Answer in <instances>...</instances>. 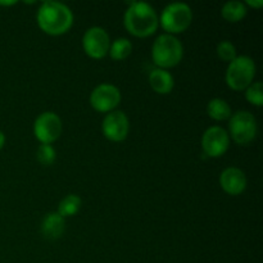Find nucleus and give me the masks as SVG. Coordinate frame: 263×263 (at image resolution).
<instances>
[{
	"mask_svg": "<svg viewBox=\"0 0 263 263\" xmlns=\"http://www.w3.org/2000/svg\"><path fill=\"white\" fill-rule=\"evenodd\" d=\"M149 85L157 94L166 95L174 89L175 80L167 69L154 68L149 74Z\"/></svg>",
	"mask_w": 263,
	"mask_h": 263,
	"instance_id": "nucleus-13",
	"label": "nucleus"
},
{
	"mask_svg": "<svg viewBox=\"0 0 263 263\" xmlns=\"http://www.w3.org/2000/svg\"><path fill=\"white\" fill-rule=\"evenodd\" d=\"M246 98L251 104L256 107L263 105V85L262 82H253L246 89Z\"/></svg>",
	"mask_w": 263,
	"mask_h": 263,
	"instance_id": "nucleus-19",
	"label": "nucleus"
},
{
	"mask_svg": "<svg viewBox=\"0 0 263 263\" xmlns=\"http://www.w3.org/2000/svg\"><path fill=\"white\" fill-rule=\"evenodd\" d=\"M256 76V64L252 58L247 55L236 57L229 63L226 69V84L231 90L243 91L251 84H253Z\"/></svg>",
	"mask_w": 263,
	"mask_h": 263,
	"instance_id": "nucleus-4",
	"label": "nucleus"
},
{
	"mask_svg": "<svg viewBox=\"0 0 263 263\" xmlns=\"http://www.w3.org/2000/svg\"><path fill=\"white\" fill-rule=\"evenodd\" d=\"M125 12L123 23L128 33L135 37H148L159 26V18L154 8L144 2H131Z\"/></svg>",
	"mask_w": 263,
	"mask_h": 263,
	"instance_id": "nucleus-2",
	"label": "nucleus"
},
{
	"mask_svg": "<svg viewBox=\"0 0 263 263\" xmlns=\"http://www.w3.org/2000/svg\"><path fill=\"white\" fill-rule=\"evenodd\" d=\"M207 113L212 120L216 121H225L231 117V108L228 104V102L220 98L210 100L207 105Z\"/></svg>",
	"mask_w": 263,
	"mask_h": 263,
	"instance_id": "nucleus-16",
	"label": "nucleus"
},
{
	"mask_svg": "<svg viewBox=\"0 0 263 263\" xmlns=\"http://www.w3.org/2000/svg\"><path fill=\"white\" fill-rule=\"evenodd\" d=\"M121 102V91L112 84H100L90 95V104L97 112L109 113L117 108Z\"/></svg>",
	"mask_w": 263,
	"mask_h": 263,
	"instance_id": "nucleus-9",
	"label": "nucleus"
},
{
	"mask_svg": "<svg viewBox=\"0 0 263 263\" xmlns=\"http://www.w3.org/2000/svg\"><path fill=\"white\" fill-rule=\"evenodd\" d=\"M82 46L86 55L92 59H102L109 51L110 39L107 31L102 27L89 28L82 37Z\"/></svg>",
	"mask_w": 263,
	"mask_h": 263,
	"instance_id": "nucleus-8",
	"label": "nucleus"
},
{
	"mask_svg": "<svg viewBox=\"0 0 263 263\" xmlns=\"http://www.w3.org/2000/svg\"><path fill=\"white\" fill-rule=\"evenodd\" d=\"M80 208H81V199H80L77 195L69 194L62 199V202L59 203L58 211H57V212H58L63 218L72 217V216H74L79 212Z\"/></svg>",
	"mask_w": 263,
	"mask_h": 263,
	"instance_id": "nucleus-18",
	"label": "nucleus"
},
{
	"mask_svg": "<svg viewBox=\"0 0 263 263\" xmlns=\"http://www.w3.org/2000/svg\"><path fill=\"white\" fill-rule=\"evenodd\" d=\"M41 31L51 36H59L68 32L73 25L72 10L59 2H44L36 14Z\"/></svg>",
	"mask_w": 263,
	"mask_h": 263,
	"instance_id": "nucleus-1",
	"label": "nucleus"
},
{
	"mask_svg": "<svg viewBox=\"0 0 263 263\" xmlns=\"http://www.w3.org/2000/svg\"><path fill=\"white\" fill-rule=\"evenodd\" d=\"M258 133L257 120L248 110H239L229 118V136L239 145H248Z\"/></svg>",
	"mask_w": 263,
	"mask_h": 263,
	"instance_id": "nucleus-6",
	"label": "nucleus"
},
{
	"mask_svg": "<svg viewBox=\"0 0 263 263\" xmlns=\"http://www.w3.org/2000/svg\"><path fill=\"white\" fill-rule=\"evenodd\" d=\"M230 145V136L225 128L212 126L207 128L202 136V149L205 156L218 158L228 152Z\"/></svg>",
	"mask_w": 263,
	"mask_h": 263,
	"instance_id": "nucleus-10",
	"label": "nucleus"
},
{
	"mask_svg": "<svg viewBox=\"0 0 263 263\" xmlns=\"http://www.w3.org/2000/svg\"><path fill=\"white\" fill-rule=\"evenodd\" d=\"M244 4H246V7H247V5H249V7L256 8V9H259V8L263 7V0H247Z\"/></svg>",
	"mask_w": 263,
	"mask_h": 263,
	"instance_id": "nucleus-22",
	"label": "nucleus"
},
{
	"mask_svg": "<svg viewBox=\"0 0 263 263\" xmlns=\"http://www.w3.org/2000/svg\"><path fill=\"white\" fill-rule=\"evenodd\" d=\"M4 144H5V135L2 133V131H0V149L4 146Z\"/></svg>",
	"mask_w": 263,
	"mask_h": 263,
	"instance_id": "nucleus-23",
	"label": "nucleus"
},
{
	"mask_svg": "<svg viewBox=\"0 0 263 263\" xmlns=\"http://www.w3.org/2000/svg\"><path fill=\"white\" fill-rule=\"evenodd\" d=\"M220 185L229 195H239L246 190L247 177L240 168L229 167L220 175Z\"/></svg>",
	"mask_w": 263,
	"mask_h": 263,
	"instance_id": "nucleus-12",
	"label": "nucleus"
},
{
	"mask_svg": "<svg viewBox=\"0 0 263 263\" xmlns=\"http://www.w3.org/2000/svg\"><path fill=\"white\" fill-rule=\"evenodd\" d=\"M36 157H37V161L43 166H50L57 158L55 149L50 144H41L37 148V152H36Z\"/></svg>",
	"mask_w": 263,
	"mask_h": 263,
	"instance_id": "nucleus-20",
	"label": "nucleus"
},
{
	"mask_svg": "<svg viewBox=\"0 0 263 263\" xmlns=\"http://www.w3.org/2000/svg\"><path fill=\"white\" fill-rule=\"evenodd\" d=\"M184 55L181 41L168 33H162L152 46V59L157 68L168 69L177 66Z\"/></svg>",
	"mask_w": 263,
	"mask_h": 263,
	"instance_id": "nucleus-3",
	"label": "nucleus"
},
{
	"mask_svg": "<svg viewBox=\"0 0 263 263\" xmlns=\"http://www.w3.org/2000/svg\"><path fill=\"white\" fill-rule=\"evenodd\" d=\"M192 21L193 12L189 5L185 3H172L163 9L159 23L166 33L174 36L186 31Z\"/></svg>",
	"mask_w": 263,
	"mask_h": 263,
	"instance_id": "nucleus-5",
	"label": "nucleus"
},
{
	"mask_svg": "<svg viewBox=\"0 0 263 263\" xmlns=\"http://www.w3.org/2000/svg\"><path fill=\"white\" fill-rule=\"evenodd\" d=\"M221 14L230 23L240 22L247 15V7L243 2L233 0V2H228L223 5L222 10H221Z\"/></svg>",
	"mask_w": 263,
	"mask_h": 263,
	"instance_id": "nucleus-15",
	"label": "nucleus"
},
{
	"mask_svg": "<svg viewBox=\"0 0 263 263\" xmlns=\"http://www.w3.org/2000/svg\"><path fill=\"white\" fill-rule=\"evenodd\" d=\"M64 228H66L64 218L58 212L48 213L41 222V233L50 240L61 238L64 233Z\"/></svg>",
	"mask_w": 263,
	"mask_h": 263,
	"instance_id": "nucleus-14",
	"label": "nucleus"
},
{
	"mask_svg": "<svg viewBox=\"0 0 263 263\" xmlns=\"http://www.w3.org/2000/svg\"><path fill=\"white\" fill-rule=\"evenodd\" d=\"M130 122L122 110H113L104 117L102 123V131L105 138L110 141H123L128 135Z\"/></svg>",
	"mask_w": 263,
	"mask_h": 263,
	"instance_id": "nucleus-11",
	"label": "nucleus"
},
{
	"mask_svg": "<svg viewBox=\"0 0 263 263\" xmlns=\"http://www.w3.org/2000/svg\"><path fill=\"white\" fill-rule=\"evenodd\" d=\"M35 138L41 144L54 143L62 134V121L54 112H44L39 116L33 123Z\"/></svg>",
	"mask_w": 263,
	"mask_h": 263,
	"instance_id": "nucleus-7",
	"label": "nucleus"
},
{
	"mask_svg": "<svg viewBox=\"0 0 263 263\" xmlns=\"http://www.w3.org/2000/svg\"><path fill=\"white\" fill-rule=\"evenodd\" d=\"M17 2H0V5H14Z\"/></svg>",
	"mask_w": 263,
	"mask_h": 263,
	"instance_id": "nucleus-24",
	"label": "nucleus"
},
{
	"mask_svg": "<svg viewBox=\"0 0 263 263\" xmlns=\"http://www.w3.org/2000/svg\"><path fill=\"white\" fill-rule=\"evenodd\" d=\"M217 55L220 57V59H222L223 62H233L236 58V48L233 45V43L225 40L221 41L217 45Z\"/></svg>",
	"mask_w": 263,
	"mask_h": 263,
	"instance_id": "nucleus-21",
	"label": "nucleus"
},
{
	"mask_svg": "<svg viewBox=\"0 0 263 263\" xmlns=\"http://www.w3.org/2000/svg\"><path fill=\"white\" fill-rule=\"evenodd\" d=\"M131 51H133L131 41L126 37H120L116 39L113 43H110L108 54H109L113 61H123V59L130 55Z\"/></svg>",
	"mask_w": 263,
	"mask_h": 263,
	"instance_id": "nucleus-17",
	"label": "nucleus"
}]
</instances>
